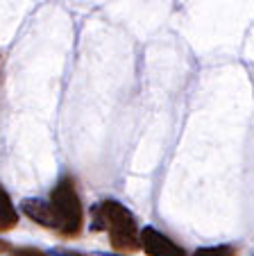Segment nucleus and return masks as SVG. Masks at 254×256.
Here are the masks:
<instances>
[{"instance_id": "7", "label": "nucleus", "mask_w": 254, "mask_h": 256, "mask_svg": "<svg viewBox=\"0 0 254 256\" xmlns=\"http://www.w3.org/2000/svg\"><path fill=\"white\" fill-rule=\"evenodd\" d=\"M12 256H48V254L41 250H34V247H21V250H16Z\"/></svg>"}, {"instance_id": "6", "label": "nucleus", "mask_w": 254, "mask_h": 256, "mask_svg": "<svg viewBox=\"0 0 254 256\" xmlns=\"http://www.w3.org/2000/svg\"><path fill=\"white\" fill-rule=\"evenodd\" d=\"M236 250L229 245H220V247H202L197 250L193 256H234Z\"/></svg>"}, {"instance_id": "2", "label": "nucleus", "mask_w": 254, "mask_h": 256, "mask_svg": "<svg viewBox=\"0 0 254 256\" xmlns=\"http://www.w3.org/2000/svg\"><path fill=\"white\" fill-rule=\"evenodd\" d=\"M50 211L55 220V232L66 238H73L82 232L84 224V208H82L80 195L75 190V182L64 177L50 193Z\"/></svg>"}, {"instance_id": "3", "label": "nucleus", "mask_w": 254, "mask_h": 256, "mask_svg": "<svg viewBox=\"0 0 254 256\" xmlns=\"http://www.w3.org/2000/svg\"><path fill=\"white\" fill-rule=\"evenodd\" d=\"M139 240H141V247L145 250L148 256H186L177 242H173L170 238L163 236V234L157 232L154 227L141 229Z\"/></svg>"}, {"instance_id": "4", "label": "nucleus", "mask_w": 254, "mask_h": 256, "mask_svg": "<svg viewBox=\"0 0 254 256\" xmlns=\"http://www.w3.org/2000/svg\"><path fill=\"white\" fill-rule=\"evenodd\" d=\"M23 213L34 220V222L44 224L48 229H55V220H53V211H50V204L44 200H25L23 202Z\"/></svg>"}, {"instance_id": "1", "label": "nucleus", "mask_w": 254, "mask_h": 256, "mask_svg": "<svg viewBox=\"0 0 254 256\" xmlns=\"http://www.w3.org/2000/svg\"><path fill=\"white\" fill-rule=\"evenodd\" d=\"M93 229H105L109 234L111 247L123 254H132L141 247L134 216L116 200H105L93 208Z\"/></svg>"}, {"instance_id": "8", "label": "nucleus", "mask_w": 254, "mask_h": 256, "mask_svg": "<svg viewBox=\"0 0 254 256\" xmlns=\"http://www.w3.org/2000/svg\"><path fill=\"white\" fill-rule=\"evenodd\" d=\"M7 250H10V245H7V242L5 240H0V254H5V252Z\"/></svg>"}, {"instance_id": "5", "label": "nucleus", "mask_w": 254, "mask_h": 256, "mask_svg": "<svg viewBox=\"0 0 254 256\" xmlns=\"http://www.w3.org/2000/svg\"><path fill=\"white\" fill-rule=\"evenodd\" d=\"M16 224H19V211H16L10 193L0 186V234L12 232Z\"/></svg>"}]
</instances>
